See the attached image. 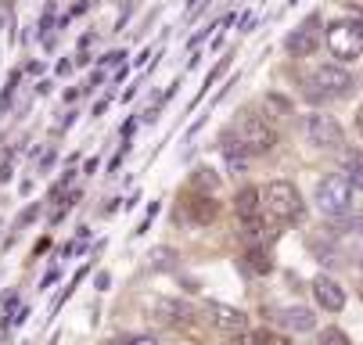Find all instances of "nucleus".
<instances>
[{
    "instance_id": "nucleus-17",
    "label": "nucleus",
    "mask_w": 363,
    "mask_h": 345,
    "mask_svg": "<svg viewBox=\"0 0 363 345\" xmlns=\"http://www.w3.org/2000/svg\"><path fill=\"white\" fill-rule=\"evenodd\" d=\"M263 220H259V216H248L245 223H241V237L245 241H252V244H259V241H263Z\"/></svg>"
},
{
    "instance_id": "nucleus-22",
    "label": "nucleus",
    "mask_w": 363,
    "mask_h": 345,
    "mask_svg": "<svg viewBox=\"0 0 363 345\" xmlns=\"http://www.w3.org/2000/svg\"><path fill=\"white\" fill-rule=\"evenodd\" d=\"M230 345H259V334H252V331H241V334H230Z\"/></svg>"
},
{
    "instance_id": "nucleus-8",
    "label": "nucleus",
    "mask_w": 363,
    "mask_h": 345,
    "mask_svg": "<svg viewBox=\"0 0 363 345\" xmlns=\"http://www.w3.org/2000/svg\"><path fill=\"white\" fill-rule=\"evenodd\" d=\"M201 313H205V320H209L216 331H223V334H241V331H248V313H241V310H234V306L205 302Z\"/></svg>"
},
{
    "instance_id": "nucleus-10",
    "label": "nucleus",
    "mask_w": 363,
    "mask_h": 345,
    "mask_svg": "<svg viewBox=\"0 0 363 345\" xmlns=\"http://www.w3.org/2000/svg\"><path fill=\"white\" fill-rule=\"evenodd\" d=\"M144 306H147V313L155 320L166 324V327H177V324H187L191 320V306H184L177 299H147Z\"/></svg>"
},
{
    "instance_id": "nucleus-19",
    "label": "nucleus",
    "mask_w": 363,
    "mask_h": 345,
    "mask_svg": "<svg viewBox=\"0 0 363 345\" xmlns=\"http://www.w3.org/2000/svg\"><path fill=\"white\" fill-rule=\"evenodd\" d=\"M320 345H352V341H349V334L342 327H324L320 331Z\"/></svg>"
},
{
    "instance_id": "nucleus-3",
    "label": "nucleus",
    "mask_w": 363,
    "mask_h": 345,
    "mask_svg": "<svg viewBox=\"0 0 363 345\" xmlns=\"http://www.w3.org/2000/svg\"><path fill=\"white\" fill-rule=\"evenodd\" d=\"M263 209H267V216L277 220V223H295V220H302V194H298L295 183L274 180V183H267V191H263Z\"/></svg>"
},
{
    "instance_id": "nucleus-9",
    "label": "nucleus",
    "mask_w": 363,
    "mask_h": 345,
    "mask_svg": "<svg viewBox=\"0 0 363 345\" xmlns=\"http://www.w3.org/2000/svg\"><path fill=\"white\" fill-rule=\"evenodd\" d=\"M313 299H317L320 310L338 313V310H345V288H342L335 277L320 273V277H313Z\"/></svg>"
},
{
    "instance_id": "nucleus-1",
    "label": "nucleus",
    "mask_w": 363,
    "mask_h": 345,
    "mask_svg": "<svg viewBox=\"0 0 363 345\" xmlns=\"http://www.w3.org/2000/svg\"><path fill=\"white\" fill-rule=\"evenodd\" d=\"M274 144H277V130L259 115H245L234 130L220 137L223 152H245V155H267L274 152Z\"/></svg>"
},
{
    "instance_id": "nucleus-18",
    "label": "nucleus",
    "mask_w": 363,
    "mask_h": 345,
    "mask_svg": "<svg viewBox=\"0 0 363 345\" xmlns=\"http://www.w3.org/2000/svg\"><path fill=\"white\" fill-rule=\"evenodd\" d=\"M216 183H220V176L213 173V169H194V187H201V191H216Z\"/></svg>"
},
{
    "instance_id": "nucleus-5",
    "label": "nucleus",
    "mask_w": 363,
    "mask_h": 345,
    "mask_svg": "<svg viewBox=\"0 0 363 345\" xmlns=\"http://www.w3.org/2000/svg\"><path fill=\"white\" fill-rule=\"evenodd\" d=\"M324 43H328V51L338 62H352V58L363 55V26H356V22H335V26H328Z\"/></svg>"
},
{
    "instance_id": "nucleus-6",
    "label": "nucleus",
    "mask_w": 363,
    "mask_h": 345,
    "mask_svg": "<svg viewBox=\"0 0 363 345\" xmlns=\"http://www.w3.org/2000/svg\"><path fill=\"white\" fill-rule=\"evenodd\" d=\"M306 137L313 147H320V152H338V147L345 144V133L338 126L335 115H324V112H313L306 119Z\"/></svg>"
},
{
    "instance_id": "nucleus-16",
    "label": "nucleus",
    "mask_w": 363,
    "mask_h": 345,
    "mask_svg": "<svg viewBox=\"0 0 363 345\" xmlns=\"http://www.w3.org/2000/svg\"><path fill=\"white\" fill-rule=\"evenodd\" d=\"M345 176L356 191H363V152H349L345 155Z\"/></svg>"
},
{
    "instance_id": "nucleus-14",
    "label": "nucleus",
    "mask_w": 363,
    "mask_h": 345,
    "mask_svg": "<svg viewBox=\"0 0 363 345\" xmlns=\"http://www.w3.org/2000/svg\"><path fill=\"white\" fill-rule=\"evenodd\" d=\"M241 266L248 273H255V277H267L274 270V259H270V252L263 249V244H252V249L245 252V259H241Z\"/></svg>"
},
{
    "instance_id": "nucleus-12",
    "label": "nucleus",
    "mask_w": 363,
    "mask_h": 345,
    "mask_svg": "<svg viewBox=\"0 0 363 345\" xmlns=\"http://www.w3.org/2000/svg\"><path fill=\"white\" fill-rule=\"evenodd\" d=\"M187 216H191L198 227H205V223H213V220L220 216V202L213 198V194H194V198L187 202Z\"/></svg>"
},
{
    "instance_id": "nucleus-15",
    "label": "nucleus",
    "mask_w": 363,
    "mask_h": 345,
    "mask_svg": "<svg viewBox=\"0 0 363 345\" xmlns=\"http://www.w3.org/2000/svg\"><path fill=\"white\" fill-rule=\"evenodd\" d=\"M177 259H180V256L169 249V244H159V249L147 252V266H151V270H177Z\"/></svg>"
},
{
    "instance_id": "nucleus-4",
    "label": "nucleus",
    "mask_w": 363,
    "mask_h": 345,
    "mask_svg": "<svg viewBox=\"0 0 363 345\" xmlns=\"http://www.w3.org/2000/svg\"><path fill=\"white\" fill-rule=\"evenodd\" d=\"M352 183H349V176L345 173H338V176H324L320 183H317V209L324 213V216H331V220H342V216H349V209H352Z\"/></svg>"
},
{
    "instance_id": "nucleus-21",
    "label": "nucleus",
    "mask_w": 363,
    "mask_h": 345,
    "mask_svg": "<svg viewBox=\"0 0 363 345\" xmlns=\"http://www.w3.org/2000/svg\"><path fill=\"white\" fill-rule=\"evenodd\" d=\"M112 345H159V338L155 334H126V338H119Z\"/></svg>"
},
{
    "instance_id": "nucleus-7",
    "label": "nucleus",
    "mask_w": 363,
    "mask_h": 345,
    "mask_svg": "<svg viewBox=\"0 0 363 345\" xmlns=\"http://www.w3.org/2000/svg\"><path fill=\"white\" fill-rule=\"evenodd\" d=\"M320 40H324V33H320V15H309L295 33H288L284 47H288L291 58H309V55L320 47Z\"/></svg>"
},
{
    "instance_id": "nucleus-13",
    "label": "nucleus",
    "mask_w": 363,
    "mask_h": 345,
    "mask_svg": "<svg viewBox=\"0 0 363 345\" xmlns=\"http://www.w3.org/2000/svg\"><path fill=\"white\" fill-rule=\"evenodd\" d=\"M259 209H263V191L259 187H241L238 191V198H234V213L241 216V220H248V216H259Z\"/></svg>"
},
{
    "instance_id": "nucleus-23",
    "label": "nucleus",
    "mask_w": 363,
    "mask_h": 345,
    "mask_svg": "<svg viewBox=\"0 0 363 345\" xmlns=\"http://www.w3.org/2000/svg\"><path fill=\"white\" fill-rule=\"evenodd\" d=\"M356 130H359V133H363V105H359V108H356Z\"/></svg>"
},
{
    "instance_id": "nucleus-2",
    "label": "nucleus",
    "mask_w": 363,
    "mask_h": 345,
    "mask_svg": "<svg viewBox=\"0 0 363 345\" xmlns=\"http://www.w3.org/2000/svg\"><path fill=\"white\" fill-rule=\"evenodd\" d=\"M302 83H306L309 101H338V97H345L352 90V76L342 65H317Z\"/></svg>"
},
{
    "instance_id": "nucleus-20",
    "label": "nucleus",
    "mask_w": 363,
    "mask_h": 345,
    "mask_svg": "<svg viewBox=\"0 0 363 345\" xmlns=\"http://www.w3.org/2000/svg\"><path fill=\"white\" fill-rule=\"evenodd\" d=\"M259 345H291V338L281 331H259Z\"/></svg>"
},
{
    "instance_id": "nucleus-11",
    "label": "nucleus",
    "mask_w": 363,
    "mask_h": 345,
    "mask_svg": "<svg viewBox=\"0 0 363 345\" xmlns=\"http://www.w3.org/2000/svg\"><path fill=\"white\" fill-rule=\"evenodd\" d=\"M277 324L288 327V331H313L317 317L309 313L306 306H284V310H277Z\"/></svg>"
}]
</instances>
